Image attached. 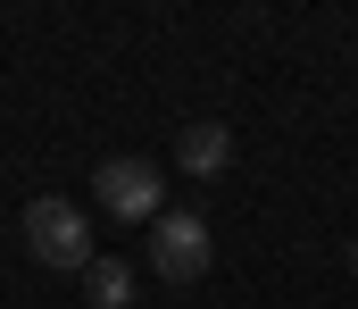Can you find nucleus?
I'll list each match as a JSON object with an SVG mask.
<instances>
[{
	"mask_svg": "<svg viewBox=\"0 0 358 309\" xmlns=\"http://www.w3.org/2000/svg\"><path fill=\"white\" fill-rule=\"evenodd\" d=\"M350 268H358V242H350Z\"/></svg>",
	"mask_w": 358,
	"mask_h": 309,
	"instance_id": "nucleus-6",
	"label": "nucleus"
},
{
	"mask_svg": "<svg viewBox=\"0 0 358 309\" xmlns=\"http://www.w3.org/2000/svg\"><path fill=\"white\" fill-rule=\"evenodd\" d=\"M84 301L92 309H134V268L125 259H92L84 268Z\"/></svg>",
	"mask_w": 358,
	"mask_h": 309,
	"instance_id": "nucleus-5",
	"label": "nucleus"
},
{
	"mask_svg": "<svg viewBox=\"0 0 358 309\" xmlns=\"http://www.w3.org/2000/svg\"><path fill=\"white\" fill-rule=\"evenodd\" d=\"M208 259H217L208 217H200V209H159V226H150V268H159L167 284H200Z\"/></svg>",
	"mask_w": 358,
	"mask_h": 309,
	"instance_id": "nucleus-2",
	"label": "nucleus"
},
{
	"mask_svg": "<svg viewBox=\"0 0 358 309\" xmlns=\"http://www.w3.org/2000/svg\"><path fill=\"white\" fill-rule=\"evenodd\" d=\"M92 201L108 209V217H150L159 226V201H167V184H159V167L150 159H100V176H92Z\"/></svg>",
	"mask_w": 358,
	"mask_h": 309,
	"instance_id": "nucleus-3",
	"label": "nucleus"
},
{
	"mask_svg": "<svg viewBox=\"0 0 358 309\" xmlns=\"http://www.w3.org/2000/svg\"><path fill=\"white\" fill-rule=\"evenodd\" d=\"M25 251H34L42 268H59V276H84L92 268V217L67 201V193L25 201Z\"/></svg>",
	"mask_w": 358,
	"mask_h": 309,
	"instance_id": "nucleus-1",
	"label": "nucleus"
},
{
	"mask_svg": "<svg viewBox=\"0 0 358 309\" xmlns=\"http://www.w3.org/2000/svg\"><path fill=\"white\" fill-rule=\"evenodd\" d=\"M225 159H234V134L225 125H183L176 134V167L183 176H225Z\"/></svg>",
	"mask_w": 358,
	"mask_h": 309,
	"instance_id": "nucleus-4",
	"label": "nucleus"
}]
</instances>
